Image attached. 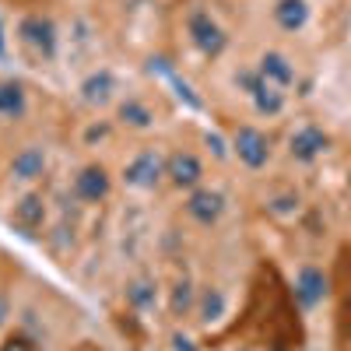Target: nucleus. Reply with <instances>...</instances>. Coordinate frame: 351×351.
Segmentation results:
<instances>
[{
	"label": "nucleus",
	"instance_id": "obj_1",
	"mask_svg": "<svg viewBox=\"0 0 351 351\" xmlns=\"http://www.w3.org/2000/svg\"><path fill=\"white\" fill-rule=\"evenodd\" d=\"M232 334L250 341V348L263 351H299L302 348V324L295 313V295L285 288L274 267L260 263L250 281V299Z\"/></svg>",
	"mask_w": 351,
	"mask_h": 351
},
{
	"label": "nucleus",
	"instance_id": "obj_2",
	"mask_svg": "<svg viewBox=\"0 0 351 351\" xmlns=\"http://www.w3.org/2000/svg\"><path fill=\"white\" fill-rule=\"evenodd\" d=\"M334 295H337V351H351V246H344L337 256Z\"/></svg>",
	"mask_w": 351,
	"mask_h": 351
},
{
	"label": "nucleus",
	"instance_id": "obj_3",
	"mask_svg": "<svg viewBox=\"0 0 351 351\" xmlns=\"http://www.w3.org/2000/svg\"><path fill=\"white\" fill-rule=\"evenodd\" d=\"M232 144H236V155L250 165V169H263L271 158V141L263 130L256 127H239L236 134H232Z\"/></svg>",
	"mask_w": 351,
	"mask_h": 351
},
{
	"label": "nucleus",
	"instance_id": "obj_4",
	"mask_svg": "<svg viewBox=\"0 0 351 351\" xmlns=\"http://www.w3.org/2000/svg\"><path fill=\"white\" fill-rule=\"evenodd\" d=\"M165 176V162L155 152H141L137 158H130V165L123 169V180L137 190H155L158 180Z\"/></svg>",
	"mask_w": 351,
	"mask_h": 351
},
{
	"label": "nucleus",
	"instance_id": "obj_5",
	"mask_svg": "<svg viewBox=\"0 0 351 351\" xmlns=\"http://www.w3.org/2000/svg\"><path fill=\"white\" fill-rule=\"evenodd\" d=\"M74 197L84 200V204H99L109 197V172L106 165L92 162V165H84L77 176H74Z\"/></svg>",
	"mask_w": 351,
	"mask_h": 351
},
{
	"label": "nucleus",
	"instance_id": "obj_6",
	"mask_svg": "<svg viewBox=\"0 0 351 351\" xmlns=\"http://www.w3.org/2000/svg\"><path fill=\"white\" fill-rule=\"evenodd\" d=\"M190 36H193V43L208 53V56H218L221 49H225V32H221V25L211 18V14H204V11H193L190 14Z\"/></svg>",
	"mask_w": 351,
	"mask_h": 351
},
{
	"label": "nucleus",
	"instance_id": "obj_7",
	"mask_svg": "<svg viewBox=\"0 0 351 351\" xmlns=\"http://www.w3.org/2000/svg\"><path fill=\"white\" fill-rule=\"evenodd\" d=\"M225 211V197L218 190H193L186 200V215L200 225H215Z\"/></svg>",
	"mask_w": 351,
	"mask_h": 351
},
{
	"label": "nucleus",
	"instance_id": "obj_8",
	"mask_svg": "<svg viewBox=\"0 0 351 351\" xmlns=\"http://www.w3.org/2000/svg\"><path fill=\"white\" fill-rule=\"evenodd\" d=\"M165 176H169V180H172L176 186L190 190V186H197V183H200L204 165H200V158H197L193 152H176V155L165 162Z\"/></svg>",
	"mask_w": 351,
	"mask_h": 351
},
{
	"label": "nucleus",
	"instance_id": "obj_9",
	"mask_svg": "<svg viewBox=\"0 0 351 351\" xmlns=\"http://www.w3.org/2000/svg\"><path fill=\"white\" fill-rule=\"evenodd\" d=\"M327 144H330V137L319 127H302V130L291 134V155H295L299 162H316L327 152Z\"/></svg>",
	"mask_w": 351,
	"mask_h": 351
},
{
	"label": "nucleus",
	"instance_id": "obj_10",
	"mask_svg": "<svg viewBox=\"0 0 351 351\" xmlns=\"http://www.w3.org/2000/svg\"><path fill=\"white\" fill-rule=\"evenodd\" d=\"M295 299L302 302V306H316L319 299L327 295V278H324V271H316V267H302L299 271V278H295Z\"/></svg>",
	"mask_w": 351,
	"mask_h": 351
},
{
	"label": "nucleus",
	"instance_id": "obj_11",
	"mask_svg": "<svg viewBox=\"0 0 351 351\" xmlns=\"http://www.w3.org/2000/svg\"><path fill=\"white\" fill-rule=\"evenodd\" d=\"M43 169H46V152L43 148H21L14 155V162H11V176H14V180H25V183L39 180Z\"/></svg>",
	"mask_w": 351,
	"mask_h": 351
},
{
	"label": "nucleus",
	"instance_id": "obj_12",
	"mask_svg": "<svg viewBox=\"0 0 351 351\" xmlns=\"http://www.w3.org/2000/svg\"><path fill=\"white\" fill-rule=\"evenodd\" d=\"M260 77L271 81L274 88H285V84L295 81V67H291L281 53H263V60H260Z\"/></svg>",
	"mask_w": 351,
	"mask_h": 351
},
{
	"label": "nucleus",
	"instance_id": "obj_13",
	"mask_svg": "<svg viewBox=\"0 0 351 351\" xmlns=\"http://www.w3.org/2000/svg\"><path fill=\"white\" fill-rule=\"evenodd\" d=\"M274 18H278V25L285 28V32H299V28L309 21V4L306 0H278Z\"/></svg>",
	"mask_w": 351,
	"mask_h": 351
},
{
	"label": "nucleus",
	"instance_id": "obj_14",
	"mask_svg": "<svg viewBox=\"0 0 351 351\" xmlns=\"http://www.w3.org/2000/svg\"><path fill=\"white\" fill-rule=\"evenodd\" d=\"M21 36H25V43H32L36 49H43L46 56H53L56 39H53V25H49L46 18H28V21L21 25Z\"/></svg>",
	"mask_w": 351,
	"mask_h": 351
},
{
	"label": "nucleus",
	"instance_id": "obj_15",
	"mask_svg": "<svg viewBox=\"0 0 351 351\" xmlns=\"http://www.w3.org/2000/svg\"><path fill=\"white\" fill-rule=\"evenodd\" d=\"M25 112V88L18 81H0V120H14Z\"/></svg>",
	"mask_w": 351,
	"mask_h": 351
},
{
	"label": "nucleus",
	"instance_id": "obj_16",
	"mask_svg": "<svg viewBox=\"0 0 351 351\" xmlns=\"http://www.w3.org/2000/svg\"><path fill=\"white\" fill-rule=\"evenodd\" d=\"M14 225L25 228V232H36L43 225V200L39 197H25L21 204H14Z\"/></svg>",
	"mask_w": 351,
	"mask_h": 351
},
{
	"label": "nucleus",
	"instance_id": "obj_17",
	"mask_svg": "<svg viewBox=\"0 0 351 351\" xmlns=\"http://www.w3.org/2000/svg\"><path fill=\"white\" fill-rule=\"evenodd\" d=\"M253 102H256V109H260V112H267V116H278V112L285 109V95L278 92V88H274L271 81H263V77H260L256 92H253Z\"/></svg>",
	"mask_w": 351,
	"mask_h": 351
},
{
	"label": "nucleus",
	"instance_id": "obj_18",
	"mask_svg": "<svg viewBox=\"0 0 351 351\" xmlns=\"http://www.w3.org/2000/svg\"><path fill=\"white\" fill-rule=\"evenodd\" d=\"M120 116H123V123H130V127H148V123H152L148 106H141L137 99H127V102L120 106Z\"/></svg>",
	"mask_w": 351,
	"mask_h": 351
},
{
	"label": "nucleus",
	"instance_id": "obj_19",
	"mask_svg": "<svg viewBox=\"0 0 351 351\" xmlns=\"http://www.w3.org/2000/svg\"><path fill=\"white\" fill-rule=\"evenodd\" d=\"M109 88H112V77L109 74H95L92 81L84 84V99L88 102H106L109 99Z\"/></svg>",
	"mask_w": 351,
	"mask_h": 351
},
{
	"label": "nucleus",
	"instance_id": "obj_20",
	"mask_svg": "<svg viewBox=\"0 0 351 351\" xmlns=\"http://www.w3.org/2000/svg\"><path fill=\"white\" fill-rule=\"evenodd\" d=\"M0 351H39V344L28 337L25 330H8L4 341H0Z\"/></svg>",
	"mask_w": 351,
	"mask_h": 351
},
{
	"label": "nucleus",
	"instance_id": "obj_21",
	"mask_svg": "<svg viewBox=\"0 0 351 351\" xmlns=\"http://www.w3.org/2000/svg\"><path fill=\"white\" fill-rule=\"evenodd\" d=\"M4 316H8V295H0V324H4Z\"/></svg>",
	"mask_w": 351,
	"mask_h": 351
},
{
	"label": "nucleus",
	"instance_id": "obj_22",
	"mask_svg": "<svg viewBox=\"0 0 351 351\" xmlns=\"http://www.w3.org/2000/svg\"><path fill=\"white\" fill-rule=\"evenodd\" d=\"M81 351H92V348H81Z\"/></svg>",
	"mask_w": 351,
	"mask_h": 351
},
{
	"label": "nucleus",
	"instance_id": "obj_23",
	"mask_svg": "<svg viewBox=\"0 0 351 351\" xmlns=\"http://www.w3.org/2000/svg\"><path fill=\"white\" fill-rule=\"evenodd\" d=\"M348 186H351V180H348Z\"/></svg>",
	"mask_w": 351,
	"mask_h": 351
}]
</instances>
